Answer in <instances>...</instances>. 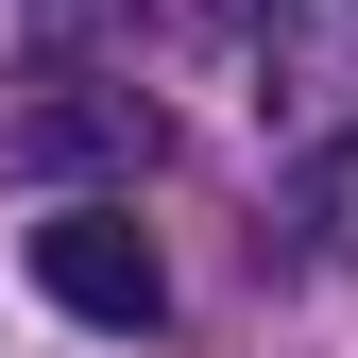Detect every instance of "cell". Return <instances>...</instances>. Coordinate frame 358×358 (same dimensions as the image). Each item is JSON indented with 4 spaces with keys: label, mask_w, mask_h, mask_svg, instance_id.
Wrapping results in <instances>:
<instances>
[{
    "label": "cell",
    "mask_w": 358,
    "mask_h": 358,
    "mask_svg": "<svg viewBox=\"0 0 358 358\" xmlns=\"http://www.w3.org/2000/svg\"><path fill=\"white\" fill-rule=\"evenodd\" d=\"M0 171H154L137 69H0Z\"/></svg>",
    "instance_id": "6da1fadb"
},
{
    "label": "cell",
    "mask_w": 358,
    "mask_h": 358,
    "mask_svg": "<svg viewBox=\"0 0 358 358\" xmlns=\"http://www.w3.org/2000/svg\"><path fill=\"white\" fill-rule=\"evenodd\" d=\"M34 290H52L69 324H103V341H137L154 307H171V256H154V222L120 205V188H69L52 222H34Z\"/></svg>",
    "instance_id": "7a4b0ae2"
}]
</instances>
